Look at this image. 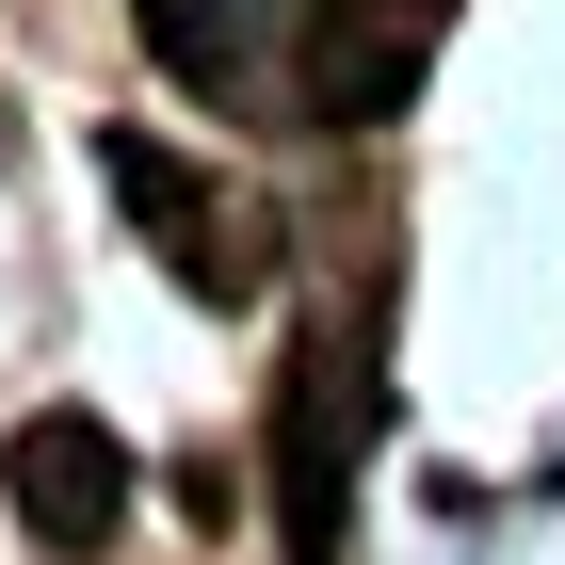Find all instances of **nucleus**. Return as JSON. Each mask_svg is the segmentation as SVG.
I'll use <instances>...</instances> for the list:
<instances>
[{"label": "nucleus", "instance_id": "obj_1", "mask_svg": "<svg viewBox=\"0 0 565 565\" xmlns=\"http://www.w3.org/2000/svg\"><path fill=\"white\" fill-rule=\"evenodd\" d=\"M97 178H114V211L146 226V259H178V291H194V307H259L275 259H259V211H243L226 178H194L178 146H146V130L97 146Z\"/></svg>", "mask_w": 565, "mask_h": 565}, {"label": "nucleus", "instance_id": "obj_2", "mask_svg": "<svg viewBox=\"0 0 565 565\" xmlns=\"http://www.w3.org/2000/svg\"><path fill=\"white\" fill-rule=\"evenodd\" d=\"M355 436H372V355L307 340L291 372H275V533H291V565H340V469H355Z\"/></svg>", "mask_w": 565, "mask_h": 565}, {"label": "nucleus", "instance_id": "obj_3", "mask_svg": "<svg viewBox=\"0 0 565 565\" xmlns=\"http://www.w3.org/2000/svg\"><path fill=\"white\" fill-rule=\"evenodd\" d=\"M0 501H17L33 550H114V518H130V452H114V420H82V404L17 420V436H0Z\"/></svg>", "mask_w": 565, "mask_h": 565}, {"label": "nucleus", "instance_id": "obj_4", "mask_svg": "<svg viewBox=\"0 0 565 565\" xmlns=\"http://www.w3.org/2000/svg\"><path fill=\"white\" fill-rule=\"evenodd\" d=\"M420 33H436V0H307V17H291L307 114H340V130L404 114V97H420Z\"/></svg>", "mask_w": 565, "mask_h": 565}]
</instances>
